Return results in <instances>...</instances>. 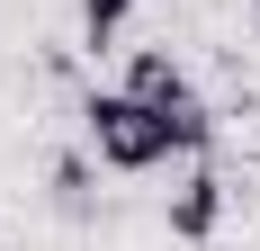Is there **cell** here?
<instances>
[{"instance_id": "6da1fadb", "label": "cell", "mask_w": 260, "mask_h": 251, "mask_svg": "<svg viewBox=\"0 0 260 251\" xmlns=\"http://www.w3.org/2000/svg\"><path fill=\"white\" fill-rule=\"evenodd\" d=\"M81 144L99 152L108 171H161V162H180L171 152V125L135 99V90H90L81 99Z\"/></svg>"}, {"instance_id": "7a4b0ae2", "label": "cell", "mask_w": 260, "mask_h": 251, "mask_svg": "<svg viewBox=\"0 0 260 251\" xmlns=\"http://www.w3.org/2000/svg\"><path fill=\"white\" fill-rule=\"evenodd\" d=\"M215 215H224V179H215V162L198 152L180 171V189H171V233H180V242H207Z\"/></svg>"}, {"instance_id": "3957f363", "label": "cell", "mask_w": 260, "mask_h": 251, "mask_svg": "<svg viewBox=\"0 0 260 251\" xmlns=\"http://www.w3.org/2000/svg\"><path fill=\"white\" fill-rule=\"evenodd\" d=\"M117 90H135V99L153 108V117H171L180 99H198V90H188V72H180V63H171L161 45H144V54H126V81H117Z\"/></svg>"}, {"instance_id": "277c9868", "label": "cell", "mask_w": 260, "mask_h": 251, "mask_svg": "<svg viewBox=\"0 0 260 251\" xmlns=\"http://www.w3.org/2000/svg\"><path fill=\"white\" fill-rule=\"evenodd\" d=\"M126 18H135V0H81V36H90V45H117Z\"/></svg>"}, {"instance_id": "5b68a950", "label": "cell", "mask_w": 260, "mask_h": 251, "mask_svg": "<svg viewBox=\"0 0 260 251\" xmlns=\"http://www.w3.org/2000/svg\"><path fill=\"white\" fill-rule=\"evenodd\" d=\"M251 18H260V0H251Z\"/></svg>"}]
</instances>
